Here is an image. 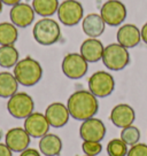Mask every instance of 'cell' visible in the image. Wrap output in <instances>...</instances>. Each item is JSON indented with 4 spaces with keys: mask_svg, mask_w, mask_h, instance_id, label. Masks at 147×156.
Returning <instances> with one entry per match:
<instances>
[{
    "mask_svg": "<svg viewBox=\"0 0 147 156\" xmlns=\"http://www.w3.org/2000/svg\"><path fill=\"white\" fill-rule=\"evenodd\" d=\"M84 156H88V155H84Z\"/></svg>",
    "mask_w": 147,
    "mask_h": 156,
    "instance_id": "obj_34",
    "label": "cell"
},
{
    "mask_svg": "<svg viewBox=\"0 0 147 156\" xmlns=\"http://www.w3.org/2000/svg\"><path fill=\"white\" fill-rule=\"evenodd\" d=\"M140 32H142V40L147 45V22L142 25V28L140 29Z\"/></svg>",
    "mask_w": 147,
    "mask_h": 156,
    "instance_id": "obj_30",
    "label": "cell"
},
{
    "mask_svg": "<svg viewBox=\"0 0 147 156\" xmlns=\"http://www.w3.org/2000/svg\"><path fill=\"white\" fill-rule=\"evenodd\" d=\"M88 91L97 98L109 97L115 90V79L107 71H97L88 78Z\"/></svg>",
    "mask_w": 147,
    "mask_h": 156,
    "instance_id": "obj_6",
    "label": "cell"
},
{
    "mask_svg": "<svg viewBox=\"0 0 147 156\" xmlns=\"http://www.w3.org/2000/svg\"><path fill=\"white\" fill-rule=\"evenodd\" d=\"M34 10L32 6L25 2H20L17 5L13 6L9 12L10 22L21 29L28 28L32 24L34 20Z\"/></svg>",
    "mask_w": 147,
    "mask_h": 156,
    "instance_id": "obj_12",
    "label": "cell"
},
{
    "mask_svg": "<svg viewBox=\"0 0 147 156\" xmlns=\"http://www.w3.org/2000/svg\"><path fill=\"white\" fill-rule=\"evenodd\" d=\"M23 127L25 129V131L29 133L31 138L40 139L48 133L51 125H49L45 114L34 112L24 119Z\"/></svg>",
    "mask_w": 147,
    "mask_h": 156,
    "instance_id": "obj_11",
    "label": "cell"
},
{
    "mask_svg": "<svg viewBox=\"0 0 147 156\" xmlns=\"http://www.w3.org/2000/svg\"><path fill=\"white\" fill-rule=\"evenodd\" d=\"M19 61H20V54L14 45L0 46V67L1 68H14Z\"/></svg>",
    "mask_w": 147,
    "mask_h": 156,
    "instance_id": "obj_21",
    "label": "cell"
},
{
    "mask_svg": "<svg viewBox=\"0 0 147 156\" xmlns=\"http://www.w3.org/2000/svg\"><path fill=\"white\" fill-rule=\"evenodd\" d=\"M127 7L120 0H107L100 9L105 23L110 27H118L127 19Z\"/></svg>",
    "mask_w": 147,
    "mask_h": 156,
    "instance_id": "obj_9",
    "label": "cell"
},
{
    "mask_svg": "<svg viewBox=\"0 0 147 156\" xmlns=\"http://www.w3.org/2000/svg\"><path fill=\"white\" fill-rule=\"evenodd\" d=\"M56 13L60 22L66 27H75L84 19V8L77 0L62 1Z\"/></svg>",
    "mask_w": 147,
    "mask_h": 156,
    "instance_id": "obj_7",
    "label": "cell"
},
{
    "mask_svg": "<svg viewBox=\"0 0 147 156\" xmlns=\"http://www.w3.org/2000/svg\"><path fill=\"white\" fill-rule=\"evenodd\" d=\"M70 117L76 121H86L97 115L99 110L98 98L88 90L74 92L67 101Z\"/></svg>",
    "mask_w": 147,
    "mask_h": 156,
    "instance_id": "obj_1",
    "label": "cell"
},
{
    "mask_svg": "<svg viewBox=\"0 0 147 156\" xmlns=\"http://www.w3.org/2000/svg\"><path fill=\"white\" fill-rule=\"evenodd\" d=\"M45 116L51 126L60 129V127H63L69 122L70 114H69L67 105L62 102H53L47 106L45 110Z\"/></svg>",
    "mask_w": 147,
    "mask_h": 156,
    "instance_id": "obj_15",
    "label": "cell"
},
{
    "mask_svg": "<svg viewBox=\"0 0 147 156\" xmlns=\"http://www.w3.org/2000/svg\"><path fill=\"white\" fill-rule=\"evenodd\" d=\"M17 38H19L17 27H15L12 22L0 23V46L14 45Z\"/></svg>",
    "mask_w": 147,
    "mask_h": 156,
    "instance_id": "obj_23",
    "label": "cell"
},
{
    "mask_svg": "<svg viewBox=\"0 0 147 156\" xmlns=\"http://www.w3.org/2000/svg\"><path fill=\"white\" fill-rule=\"evenodd\" d=\"M62 73L69 79H81L88 70V62L81 53H69L62 60Z\"/></svg>",
    "mask_w": 147,
    "mask_h": 156,
    "instance_id": "obj_8",
    "label": "cell"
},
{
    "mask_svg": "<svg viewBox=\"0 0 147 156\" xmlns=\"http://www.w3.org/2000/svg\"><path fill=\"white\" fill-rule=\"evenodd\" d=\"M2 5H4V4H2V1L0 0V13H1V10H2Z\"/></svg>",
    "mask_w": 147,
    "mask_h": 156,
    "instance_id": "obj_32",
    "label": "cell"
},
{
    "mask_svg": "<svg viewBox=\"0 0 147 156\" xmlns=\"http://www.w3.org/2000/svg\"><path fill=\"white\" fill-rule=\"evenodd\" d=\"M117 43L122 45L125 48H133L140 44L142 41V32L137 25L127 23V24L121 25L117 30Z\"/></svg>",
    "mask_w": 147,
    "mask_h": 156,
    "instance_id": "obj_16",
    "label": "cell"
},
{
    "mask_svg": "<svg viewBox=\"0 0 147 156\" xmlns=\"http://www.w3.org/2000/svg\"><path fill=\"white\" fill-rule=\"evenodd\" d=\"M2 1V4H5V5L7 6H15V5H17V4H20L22 0H1Z\"/></svg>",
    "mask_w": 147,
    "mask_h": 156,
    "instance_id": "obj_31",
    "label": "cell"
},
{
    "mask_svg": "<svg viewBox=\"0 0 147 156\" xmlns=\"http://www.w3.org/2000/svg\"><path fill=\"white\" fill-rule=\"evenodd\" d=\"M107 133L106 125L101 119L97 117L83 121L79 126V136L83 141H99L101 142Z\"/></svg>",
    "mask_w": 147,
    "mask_h": 156,
    "instance_id": "obj_10",
    "label": "cell"
},
{
    "mask_svg": "<svg viewBox=\"0 0 147 156\" xmlns=\"http://www.w3.org/2000/svg\"><path fill=\"white\" fill-rule=\"evenodd\" d=\"M39 151L45 156H58L62 151L63 142L58 134L47 133L46 136L39 139Z\"/></svg>",
    "mask_w": 147,
    "mask_h": 156,
    "instance_id": "obj_19",
    "label": "cell"
},
{
    "mask_svg": "<svg viewBox=\"0 0 147 156\" xmlns=\"http://www.w3.org/2000/svg\"><path fill=\"white\" fill-rule=\"evenodd\" d=\"M105 46L98 38L85 39L82 45L79 53L88 63H95L102 58Z\"/></svg>",
    "mask_w": 147,
    "mask_h": 156,
    "instance_id": "obj_17",
    "label": "cell"
},
{
    "mask_svg": "<svg viewBox=\"0 0 147 156\" xmlns=\"http://www.w3.org/2000/svg\"><path fill=\"white\" fill-rule=\"evenodd\" d=\"M101 60L107 69L112 71H121L130 63V54L127 48L122 45L113 43L105 47Z\"/></svg>",
    "mask_w": 147,
    "mask_h": 156,
    "instance_id": "obj_4",
    "label": "cell"
},
{
    "mask_svg": "<svg viewBox=\"0 0 147 156\" xmlns=\"http://www.w3.org/2000/svg\"><path fill=\"white\" fill-rule=\"evenodd\" d=\"M13 73L20 85L25 87H31L41 80L43 67L37 60L27 56L16 63Z\"/></svg>",
    "mask_w": 147,
    "mask_h": 156,
    "instance_id": "obj_2",
    "label": "cell"
},
{
    "mask_svg": "<svg viewBox=\"0 0 147 156\" xmlns=\"http://www.w3.org/2000/svg\"><path fill=\"white\" fill-rule=\"evenodd\" d=\"M59 0H32V8L36 14L43 17H49L58 12Z\"/></svg>",
    "mask_w": 147,
    "mask_h": 156,
    "instance_id": "obj_22",
    "label": "cell"
},
{
    "mask_svg": "<svg viewBox=\"0 0 147 156\" xmlns=\"http://www.w3.org/2000/svg\"><path fill=\"white\" fill-rule=\"evenodd\" d=\"M109 119L116 127L124 129L132 125L136 119V112L130 105L127 103H120L116 105L112 109Z\"/></svg>",
    "mask_w": 147,
    "mask_h": 156,
    "instance_id": "obj_14",
    "label": "cell"
},
{
    "mask_svg": "<svg viewBox=\"0 0 147 156\" xmlns=\"http://www.w3.org/2000/svg\"><path fill=\"white\" fill-rule=\"evenodd\" d=\"M20 156H41V153L36 148H30L29 147L22 153H20Z\"/></svg>",
    "mask_w": 147,
    "mask_h": 156,
    "instance_id": "obj_28",
    "label": "cell"
},
{
    "mask_svg": "<svg viewBox=\"0 0 147 156\" xmlns=\"http://www.w3.org/2000/svg\"><path fill=\"white\" fill-rule=\"evenodd\" d=\"M82 151H83L84 155L98 156L102 151V145L99 141H83Z\"/></svg>",
    "mask_w": 147,
    "mask_h": 156,
    "instance_id": "obj_26",
    "label": "cell"
},
{
    "mask_svg": "<svg viewBox=\"0 0 147 156\" xmlns=\"http://www.w3.org/2000/svg\"><path fill=\"white\" fill-rule=\"evenodd\" d=\"M31 136L25 131L24 127L9 129L5 136V144L9 147L13 153H22L29 148Z\"/></svg>",
    "mask_w": 147,
    "mask_h": 156,
    "instance_id": "obj_13",
    "label": "cell"
},
{
    "mask_svg": "<svg viewBox=\"0 0 147 156\" xmlns=\"http://www.w3.org/2000/svg\"><path fill=\"white\" fill-rule=\"evenodd\" d=\"M127 147L129 146L121 138H115L107 144L106 151H107L108 156H127L129 151Z\"/></svg>",
    "mask_w": 147,
    "mask_h": 156,
    "instance_id": "obj_24",
    "label": "cell"
},
{
    "mask_svg": "<svg viewBox=\"0 0 147 156\" xmlns=\"http://www.w3.org/2000/svg\"><path fill=\"white\" fill-rule=\"evenodd\" d=\"M19 82L15 78L14 73L9 71L0 73V98L9 99L19 90Z\"/></svg>",
    "mask_w": 147,
    "mask_h": 156,
    "instance_id": "obj_20",
    "label": "cell"
},
{
    "mask_svg": "<svg viewBox=\"0 0 147 156\" xmlns=\"http://www.w3.org/2000/svg\"><path fill=\"white\" fill-rule=\"evenodd\" d=\"M127 156H147V145L138 142L137 145L130 147Z\"/></svg>",
    "mask_w": 147,
    "mask_h": 156,
    "instance_id": "obj_27",
    "label": "cell"
},
{
    "mask_svg": "<svg viewBox=\"0 0 147 156\" xmlns=\"http://www.w3.org/2000/svg\"><path fill=\"white\" fill-rule=\"evenodd\" d=\"M7 110L14 118L25 119L34 110V99L25 92L15 93L7 101Z\"/></svg>",
    "mask_w": 147,
    "mask_h": 156,
    "instance_id": "obj_5",
    "label": "cell"
},
{
    "mask_svg": "<svg viewBox=\"0 0 147 156\" xmlns=\"http://www.w3.org/2000/svg\"><path fill=\"white\" fill-rule=\"evenodd\" d=\"M105 28L106 23L100 14H88L82 21V29L88 38H99L103 34Z\"/></svg>",
    "mask_w": 147,
    "mask_h": 156,
    "instance_id": "obj_18",
    "label": "cell"
},
{
    "mask_svg": "<svg viewBox=\"0 0 147 156\" xmlns=\"http://www.w3.org/2000/svg\"><path fill=\"white\" fill-rule=\"evenodd\" d=\"M140 136H142V134H140L139 129L132 124V125H130V126H127V127H124V129H122L121 134H120V138L127 144V146L132 147L139 142Z\"/></svg>",
    "mask_w": 147,
    "mask_h": 156,
    "instance_id": "obj_25",
    "label": "cell"
},
{
    "mask_svg": "<svg viewBox=\"0 0 147 156\" xmlns=\"http://www.w3.org/2000/svg\"><path fill=\"white\" fill-rule=\"evenodd\" d=\"M1 138H2V133H1V131H0V140H1Z\"/></svg>",
    "mask_w": 147,
    "mask_h": 156,
    "instance_id": "obj_33",
    "label": "cell"
},
{
    "mask_svg": "<svg viewBox=\"0 0 147 156\" xmlns=\"http://www.w3.org/2000/svg\"><path fill=\"white\" fill-rule=\"evenodd\" d=\"M34 40L41 46H51L59 41L61 29L59 23L49 17H43L36 22L32 29Z\"/></svg>",
    "mask_w": 147,
    "mask_h": 156,
    "instance_id": "obj_3",
    "label": "cell"
},
{
    "mask_svg": "<svg viewBox=\"0 0 147 156\" xmlns=\"http://www.w3.org/2000/svg\"><path fill=\"white\" fill-rule=\"evenodd\" d=\"M0 156H13V151L6 144L0 142Z\"/></svg>",
    "mask_w": 147,
    "mask_h": 156,
    "instance_id": "obj_29",
    "label": "cell"
}]
</instances>
